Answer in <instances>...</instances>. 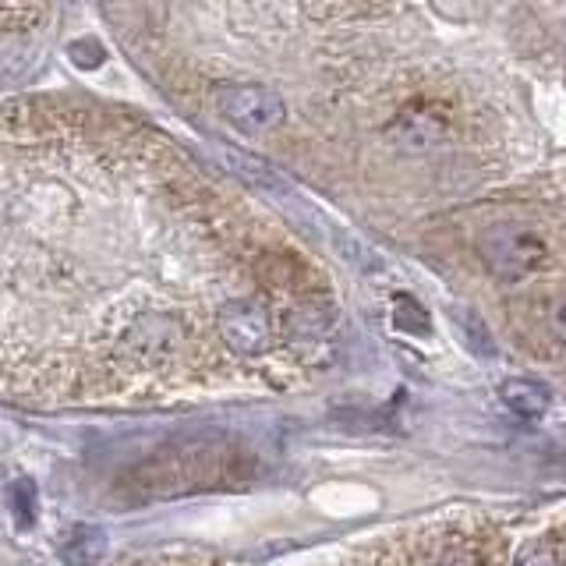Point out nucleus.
Listing matches in <instances>:
<instances>
[{
	"label": "nucleus",
	"mask_w": 566,
	"mask_h": 566,
	"mask_svg": "<svg viewBox=\"0 0 566 566\" xmlns=\"http://www.w3.org/2000/svg\"><path fill=\"white\" fill-rule=\"evenodd\" d=\"M71 53H75V64H82V67H96L103 61V50L93 40L75 43V46H71Z\"/></svg>",
	"instance_id": "17"
},
{
	"label": "nucleus",
	"mask_w": 566,
	"mask_h": 566,
	"mask_svg": "<svg viewBox=\"0 0 566 566\" xmlns=\"http://www.w3.org/2000/svg\"><path fill=\"white\" fill-rule=\"evenodd\" d=\"M478 252H482L492 276L510 280V283L538 276L548 265V241L517 223L492 227L489 234L478 241Z\"/></svg>",
	"instance_id": "1"
},
{
	"label": "nucleus",
	"mask_w": 566,
	"mask_h": 566,
	"mask_svg": "<svg viewBox=\"0 0 566 566\" xmlns=\"http://www.w3.org/2000/svg\"><path fill=\"white\" fill-rule=\"evenodd\" d=\"M333 323H336V308L329 305V301H318V297L297 301V305L287 308V315H283V326H287V333L301 336V340L323 336Z\"/></svg>",
	"instance_id": "7"
},
{
	"label": "nucleus",
	"mask_w": 566,
	"mask_h": 566,
	"mask_svg": "<svg viewBox=\"0 0 566 566\" xmlns=\"http://www.w3.org/2000/svg\"><path fill=\"white\" fill-rule=\"evenodd\" d=\"M457 323H460V329H464L468 336H471V350H478V354H492V336H489V329L482 326V318H478V315H471V312H464V315H460L457 318Z\"/></svg>",
	"instance_id": "13"
},
{
	"label": "nucleus",
	"mask_w": 566,
	"mask_h": 566,
	"mask_svg": "<svg viewBox=\"0 0 566 566\" xmlns=\"http://www.w3.org/2000/svg\"><path fill=\"white\" fill-rule=\"evenodd\" d=\"M185 340V329L177 318L164 312H146L124 329V347L135 354L142 365H170Z\"/></svg>",
	"instance_id": "4"
},
{
	"label": "nucleus",
	"mask_w": 566,
	"mask_h": 566,
	"mask_svg": "<svg viewBox=\"0 0 566 566\" xmlns=\"http://www.w3.org/2000/svg\"><path fill=\"white\" fill-rule=\"evenodd\" d=\"M450 132H453L450 111L429 96L411 99L394 117V124H389V138L400 142L407 153H429V149L442 146V142L450 138Z\"/></svg>",
	"instance_id": "3"
},
{
	"label": "nucleus",
	"mask_w": 566,
	"mask_h": 566,
	"mask_svg": "<svg viewBox=\"0 0 566 566\" xmlns=\"http://www.w3.org/2000/svg\"><path fill=\"white\" fill-rule=\"evenodd\" d=\"M212 103L227 124L244 135H265L287 120V103L270 85L259 82H227L212 88Z\"/></svg>",
	"instance_id": "2"
},
{
	"label": "nucleus",
	"mask_w": 566,
	"mask_h": 566,
	"mask_svg": "<svg viewBox=\"0 0 566 566\" xmlns=\"http://www.w3.org/2000/svg\"><path fill=\"white\" fill-rule=\"evenodd\" d=\"M217 329L227 340L230 350L244 354V358H255L273 340V326H270V315L262 312V305L248 297L238 301H227V305L217 312Z\"/></svg>",
	"instance_id": "5"
},
{
	"label": "nucleus",
	"mask_w": 566,
	"mask_h": 566,
	"mask_svg": "<svg viewBox=\"0 0 566 566\" xmlns=\"http://www.w3.org/2000/svg\"><path fill=\"white\" fill-rule=\"evenodd\" d=\"M553 323H556V333H559L563 340H566V301H563V305H559V312H556V318H553Z\"/></svg>",
	"instance_id": "18"
},
{
	"label": "nucleus",
	"mask_w": 566,
	"mask_h": 566,
	"mask_svg": "<svg viewBox=\"0 0 566 566\" xmlns=\"http://www.w3.org/2000/svg\"><path fill=\"white\" fill-rule=\"evenodd\" d=\"M394 323L397 329L403 333H415V336H424L432 326H429V315H424V308L418 305L415 297H407V294H397L394 297Z\"/></svg>",
	"instance_id": "11"
},
{
	"label": "nucleus",
	"mask_w": 566,
	"mask_h": 566,
	"mask_svg": "<svg viewBox=\"0 0 566 566\" xmlns=\"http://www.w3.org/2000/svg\"><path fill=\"white\" fill-rule=\"evenodd\" d=\"M482 556H478V548L471 542H460V545H450L447 556H442V566H478Z\"/></svg>",
	"instance_id": "16"
},
{
	"label": "nucleus",
	"mask_w": 566,
	"mask_h": 566,
	"mask_svg": "<svg viewBox=\"0 0 566 566\" xmlns=\"http://www.w3.org/2000/svg\"><path fill=\"white\" fill-rule=\"evenodd\" d=\"M227 164L234 167L244 181H252L255 188H262V191H276V195H283L287 188H283V181L276 177V170H270L262 164V159H255V156H244V153H227Z\"/></svg>",
	"instance_id": "10"
},
{
	"label": "nucleus",
	"mask_w": 566,
	"mask_h": 566,
	"mask_svg": "<svg viewBox=\"0 0 566 566\" xmlns=\"http://www.w3.org/2000/svg\"><path fill=\"white\" fill-rule=\"evenodd\" d=\"M259 276L280 291H308L312 287V270L294 255H265L259 262Z\"/></svg>",
	"instance_id": "9"
},
{
	"label": "nucleus",
	"mask_w": 566,
	"mask_h": 566,
	"mask_svg": "<svg viewBox=\"0 0 566 566\" xmlns=\"http://www.w3.org/2000/svg\"><path fill=\"white\" fill-rule=\"evenodd\" d=\"M500 397L510 411L521 415V418H542L548 411V403H553L548 389L535 379H506L500 386Z\"/></svg>",
	"instance_id": "8"
},
{
	"label": "nucleus",
	"mask_w": 566,
	"mask_h": 566,
	"mask_svg": "<svg viewBox=\"0 0 566 566\" xmlns=\"http://www.w3.org/2000/svg\"><path fill=\"white\" fill-rule=\"evenodd\" d=\"M106 556V531L96 524H75L61 542L64 566H96Z\"/></svg>",
	"instance_id": "6"
},
{
	"label": "nucleus",
	"mask_w": 566,
	"mask_h": 566,
	"mask_svg": "<svg viewBox=\"0 0 566 566\" xmlns=\"http://www.w3.org/2000/svg\"><path fill=\"white\" fill-rule=\"evenodd\" d=\"M305 14H312V18H361V14H379V8H358V4H308Z\"/></svg>",
	"instance_id": "15"
},
{
	"label": "nucleus",
	"mask_w": 566,
	"mask_h": 566,
	"mask_svg": "<svg viewBox=\"0 0 566 566\" xmlns=\"http://www.w3.org/2000/svg\"><path fill=\"white\" fill-rule=\"evenodd\" d=\"M517 566H563L559 553H556V545H545V542H535V545H527Z\"/></svg>",
	"instance_id": "14"
},
{
	"label": "nucleus",
	"mask_w": 566,
	"mask_h": 566,
	"mask_svg": "<svg viewBox=\"0 0 566 566\" xmlns=\"http://www.w3.org/2000/svg\"><path fill=\"white\" fill-rule=\"evenodd\" d=\"M8 500H11L14 524L22 531L32 527V521H35V485L29 482V478H18V482L11 485V492H8Z\"/></svg>",
	"instance_id": "12"
}]
</instances>
